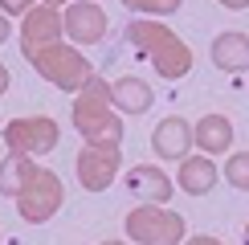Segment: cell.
Segmentation results:
<instances>
[{
  "mask_svg": "<svg viewBox=\"0 0 249 245\" xmlns=\"http://www.w3.org/2000/svg\"><path fill=\"white\" fill-rule=\"evenodd\" d=\"M102 245H123V241H102Z\"/></svg>",
  "mask_w": 249,
  "mask_h": 245,
  "instance_id": "obj_25",
  "label": "cell"
},
{
  "mask_svg": "<svg viewBox=\"0 0 249 245\" xmlns=\"http://www.w3.org/2000/svg\"><path fill=\"white\" fill-rule=\"evenodd\" d=\"M123 4L131 8V13H147V17H168L176 8L184 4V0H123Z\"/></svg>",
  "mask_w": 249,
  "mask_h": 245,
  "instance_id": "obj_18",
  "label": "cell"
},
{
  "mask_svg": "<svg viewBox=\"0 0 249 245\" xmlns=\"http://www.w3.org/2000/svg\"><path fill=\"white\" fill-rule=\"evenodd\" d=\"M127 192L131 196H139L143 204H168L172 200V180L163 176L160 168H151V163H135L127 168Z\"/></svg>",
  "mask_w": 249,
  "mask_h": 245,
  "instance_id": "obj_11",
  "label": "cell"
},
{
  "mask_svg": "<svg viewBox=\"0 0 249 245\" xmlns=\"http://www.w3.org/2000/svg\"><path fill=\"white\" fill-rule=\"evenodd\" d=\"M127 233L135 245H180L184 241V217L163 204H135L127 212Z\"/></svg>",
  "mask_w": 249,
  "mask_h": 245,
  "instance_id": "obj_4",
  "label": "cell"
},
{
  "mask_svg": "<svg viewBox=\"0 0 249 245\" xmlns=\"http://www.w3.org/2000/svg\"><path fill=\"white\" fill-rule=\"evenodd\" d=\"M8 33H13V29H8V17L0 13V45H4V41H8Z\"/></svg>",
  "mask_w": 249,
  "mask_h": 245,
  "instance_id": "obj_21",
  "label": "cell"
},
{
  "mask_svg": "<svg viewBox=\"0 0 249 245\" xmlns=\"http://www.w3.org/2000/svg\"><path fill=\"white\" fill-rule=\"evenodd\" d=\"M29 61H33V70H37L41 78L53 82V86L66 90V94H78V90L90 82V74H94V66H90L74 45H66V41H53V45L37 49Z\"/></svg>",
  "mask_w": 249,
  "mask_h": 245,
  "instance_id": "obj_3",
  "label": "cell"
},
{
  "mask_svg": "<svg viewBox=\"0 0 249 245\" xmlns=\"http://www.w3.org/2000/svg\"><path fill=\"white\" fill-rule=\"evenodd\" d=\"M74 127L86 143H123V122L115 115V94L107 78L90 74V82L74 94Z\"/></svg>",
  "mask_w": 249,
  "mask_h": 245,
  "instance_id": "obj_2",
  "label": "cell"
},
{
  "mask_svg": "<svg viewBox=\"0 0 249 245\" xmlns=\"http://www.w3.org/2000/svg\"><path fill=\"white\" fill-rule=\"evenodd\" d=\"M33 8V0H0V13L4 17H25Z\"/></svg>",
  "mask_w": 249,
  "mask_h": 245,
  "instance_id": "obj_19",
  "label": "cell"
},
{
  "mask_svg": "<svg viewBox=\"0 0 249 245\" xmlns=\"http://www.w3.org/2000/svg\"><path fill=\"white\" fill-rule=\"evenodd\" d=\"M127 41H131V49H139V53L155 66V74H160V78H168V82L188 78V70H192V49L184 45L168 25L139 17V20H131V25H127Z\"/></svg>",
  "mask_w": 249,
  "mask_h": 245,
  "instance_id": "obj_1",
  "label": "cell"
},
{
  "mask_svg": "<svg viewBox=\"0 0 249 245\" xmlns=\"http://www.w3.org/2000/svg\"><path fill=\"white\" fill-rule=\"evenodd\" d=\"M184 245H225V241H216V237H204V233H200V237H188Z\"/></svg>",
  "mask_w": 249,
  "mask_h": 245,
  "instance_id": "obj_20",
  "label": "cell"
},
{
  "mask_svg": "<svg viewBox=\"0 0 249 245\" xmlns=\"http://www.w3.org/2000/svg\"><path fill=\"white\" fill-rule=\"evenodd\" d=\"M119 163H123V156H119L115 143H86L78 151V159H74L78 184L86 192H107L115 184V176H119Z\"/></svg>",
  "mask_w": 249,
  "mask_h": 245,
  "instance_id": "obj_7",
  "label": "cell"
},
{
  "mask_svg": "<svg viewBox=\"0 0 249 245\" xmlns=\"http://www.w3.org/2000/svg\"><path fill=\"white\" fill-rule=\"evenodd\" d=\"M209 57H213L216 70H225V74H245L249 70V33H237V29L216 33Z\"/></svg>",
  "mask_w": 249,
  "mask_h": 245,
  "instance_id": "obj_12",
  "label": "cell"
},
{
  "mask_svg": "<svg viewBox=\"0 0 249 245\" xmlns=\"http://www.w3.org/2000/svg\"><path fill=\"white\" fill-rule=\"evenodd\" d=\"M192 131H196V147H200L204 156H221V151L233 147V122L225 115H204Z\"/></svg>",
  "mask_w": 249,
  "mask_h": 245,
  "instance_id": "obj_14",
  "label": "cell"
},
{
  "mask_svg": "<svg viewBox=\"0 0 249 245\" xmlns=\"http://www.w3.org/2000/svg\"><path fill=\"white\" fill-rule=\"evenodd\" d=\"M4 90H8V66L0 61V94H4Z\"/></svg>",
  "mask_w": 249,
  "mask_h": 245,
  "instance_id": "obj_22",
  "label": "cell"
},
{
  "mask_svg": "<svg viewBox=\"0 0 249 245\" xmlns=\"http://www.w3.org/2000/svg\"><path fill=\"white\" fill-rule=\"evenodd\" d=\"M225 8H249V0H221Z\"/></svg>",
  "mask_w": 249,
  "mask_h": 245,
  "instance_id": "obj_23",
  "label": "cell"
},
{
  "mask_svg": "<svg viewBox=\"0 0 249 245\" xmlns=\"http://www.w3.org/2000/svg\"><path fill=\"white\" fill-rule=\"evenodd\" d=\"M61 33H66V17H61L53 4H41V8L33 4L25 17H20V53L33 57L37 49L61 41Z\"/></svg>",
  "mask_w": 249,
  "mask_h": 245,
  "instance_id": "obj_8",
  "label": "cell"
},
{
  "mask_svg": "<svg viewBox=\"0 0 249 245\" xmlns=\"http://www.w3.org/2000/svg\"><path fill=\"white\" fill-rule=\"evenodd\" d=\"M57 135L61 131L49 115H25V119L4 122V143L17 156H45V151L57 147Z\"/></svg>",
  "mask_w": 249,
  "mask_h": 245,
  "instance_id": "obj_6",
  "label": "cell"
},
{
  "mask_svg": "<svg viewBox=\"0 0 249 245\" xmlns=\"http://www.w3.org/2000/svg\"><path fill=\"white\" fill-rule=\"evenodd\" d=\"M33 168H37L33 156H17V151H8V159L0 163V196H13L17 200V192L25 188V180H29Z\"/></svg>",
  "mask_w": 249,
  "mask_h": 245,
  "instance_id": "obj_16",
  "label": "cell"
},
{
  "mask_svg": "<svg viewBox=\"0 0 249 245\" xmlns=\"http://www.w3.org/2000/svg\"><path fill=\"white\" fill-rule=\"evenodd\" d=\"M66 37L74 45H98L107 37V13L94 4V0H78V4L66 8Z\"/></svg>",
  "mask_w": 249,
  "mask_h": 245,
  "instance_id": "obj_9",
  "label": "cell"
},
{
  "mask_svg": "<svg viewBox=\"0 0 249 245\" xmlns=\"http://www.w3.org/2000/svg\"><path fill=\"white\" fill-rule=\"evenodd\" d=\"M245 245H249V225H245Z\"/></svg>",
  "mask_w": 249,
  "mask_h": 245,
  "instance_id": "obj_26",
  "label": "cell"
},
{
  "mask_svg": "<svg viewBox=\"0 0 249 245\" xmlns=\"http://www.w3.org/2000/svg\"><path fill=\"white\" fill-rule=\"evenodd\" d=\"M225 180H229L233 188L249 192V151H237V156H229V163H225Z\"/></svg>",
  "mask_w": 249,
  "mask_h": 245,
  "instance_id": "obj_17",
  "label": "cell"
},
{
  "mask_svg": "<svg viewBox=\"0 0 249 245\" xmlns=\"http://www.w3.org/2000/svg\"><path fill=\"white\" fill-rule=\"evenodd\" d=\"M61 200H66L61 180L49 168H33V172H29V180H25V188L17 192V212L29 225H41V221H49L61 209Z\"/></svg>",
  "mask_w": 249,
  "mask_h": 245,
  "instance_id": "obj_5",
  "label": "cell"
},
{
  "mask_svg": "<svg viewBox=\"0 0 249 245\" xmlns=\"http://www.w3.org/2000/svg\"><path fill=\"white\" fill-rule=\"evenodd\" d=\"M110 94H115V106L119 110H127V115H143V110H151V86L143 78H119V82H110Z\"/></svg>",
  "mask_w": 249,
  "mask_h": 245,
  "instance_id": "obj_15",
  "label": "cell"
},
{
  "mask_svg": "<svg viewBox=\"0 0 249 245\" xmlns=\"http://www.w3.org/2000/svg\"><path fill=\"white\" fill-rule=\"evenodd\" d=\"M192 143H196V131H192V122H184L180 115H168L151 135V147H155L160 159H184Z\"/></svg>",
  "mask_w": 249,
  "mask_h": 245,
  "instance_id": "obj_10",
  "label": "cell"
},
{
  "mask_svg": "<svg viewBox=\"0 0 249 245\" xmlns=\"http://www.w3.org/2000/svg\"><path fill=\"white\" fill-rule=\"evenodd\" d=\"M176 184H180L188 196H204V192H213V184H216V163H213V156H204V151H200V156H184Z\"/></svg>",
  "mask_w": 249,
  "mask_h": 245,
  "instance_id": "obj_13",
  "label": "cell"
},
{
  "mask_svg": "<svg viewBox=\"0 0 249 245\" xmlns=\"http://www.w3.org/2000/svg\"><path fill=\"white\" fill-rule=\"evenodd\" d=\"M41 4H53V8H61V4H66V0H41Z\"/></svg>",
  "mask_w": 249,
  "mask_h": 245,
  "instance_id": "obj_24",
  "label": "cell"
}]
</instances>
